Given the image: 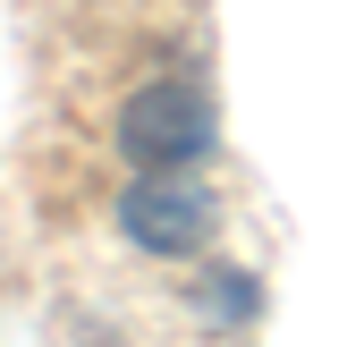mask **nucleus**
<instances>
[{
	"label": "nucleus",
	"mask_w": 364,
	"mask_h": 347,
	"mask_svg": "<svg viewBox=\"0 0 364 347\" xmlns=\"http://www.w3.org/2000/svg\"><path fill=\"white\" fill-rule=\"evenodd\" d=\"M212 220H220V203H212L186 170H144V186L119 195V229H127L144 255H195V246L212 237Z\"/></svg>",
	"instance_id": "nucleus-2"
},
{
	"label": "nucleus",
	"mask_w": 364,
	"mask_h": 347,
	"mask_svg": "<svg viewBox=\"0 0 364 347\" xmlns=\"http://www.w3.org/2000/svg\"><path fill=\"white\" fill-rule=\"evenodd\" d=\"M212 136H220L212 93L186 85V77H153V85H136L119 102V153L136 170H186V161L212 153Z\"/></svg>",
	"instance_id": "nucleus-1"
}]
</instances>
